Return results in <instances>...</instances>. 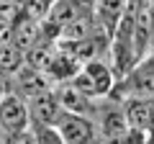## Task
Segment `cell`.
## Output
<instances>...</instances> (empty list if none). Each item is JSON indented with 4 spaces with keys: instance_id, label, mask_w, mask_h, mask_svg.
<instances>
[{
    "instance_id": "8",
    "label": "cell",
    "mask_w": 154,
    "mask_h": 144,
    "mask_svg": "<svg viewBox=\"0 0 154 144\" xmlns=\"http://www.w3.org/2000/svg\"><path fill=\"white\" fill-rule=\"evenodd\" d=\"M23 62H26V57H23V52L18 49L16 44H11V41H3V44H0V70L3 72L13 75Z\"/></svg>"
},
{
    "instance_id": "14",
    "label": "cell",
    "mask_w": 154,
    "mask_h": 144,
    "mask_svg": "<svg viewBox=\"0 0 154 144\" xmlns=\"http://www.w3.org/2000/svg\"><path fill=\"white\" fill-rule=\"evenodd\" d=\"M0 142H3V134H0Z\"/></svg>"
},
{
    "instance_id": "3",
    "label": "cell",
    "mask_w": 154,
    "mask_h": 144,
    "mask_svg": "<svg viewBox=\"0 0 154 144\" xmlns=\"http://www.w3.org/2000/svg\"><path fill=\"white\" fill-rule=\"evenodd\" d=\"M57 134H59L62 144H103L98 131V124L90 116H80V113H62L59 121L54 124Z\"/></svg>"
},
{
    "instance_id": "13",
    "label": "cell",
    "mask_w": 154,
    "mask_h": 144,
    "mask_svg": "<svg viewBox=\"0 0 154 144\" xmlns=\"http://www.w3.org/2000/svg\"><path fill=\"white\" fill-rule=\"evenodd\" d=\"M44 3H46V8H49V3H51V0H44Z\"/></svg>"
},
{
    "instance_id": "2",
    "label": "cell",
    "mask_w": 154,
    "mask_h": 144,
    "mask_svg": "<svg viewBox=\"0 0 154 144\" xmlns=\"http://www.w3.org/2000/svg\"><path fill=\"white\" fill-rule=\"evenodd\" d=\"M118 98H152L154 95V57L139 59L126 75L116 80L113 93Z\"/></svg>"
},
{
    "instance_id": "12",
    "label": "cell",
    "mask_w": 154,
    "mask_h": 144,
    "mask_svg": "<svg viewBox=\"0 0 154 144\" xmlns=\"http://www.w3.org/2000/svg\"><path fill=\"white\" fill-rule=\"evenodd\" d=\"M146 57H154V36H152V41H149V52H146Z\"/></svg>"
},
{
    "instance_id": "1",
    "label": "cell",
    "mask_w": 154,
    "mask_h": 144,
    "mask_svg": "<svg viewBox=\"0 0 154 144\" xmlns=\"http://www.w3.org/2000/svg\"><path fill=\"white\" fill-rule=\"evenodd\" d=\"M69 85L75 90L85 95V98L95 100V98H103V95L113 93V85H116V72L108 62L103 59H93V62H85L77 75L69 80Z\"/></svg>"
},
{
    "instance_id": "9",
    "label": "cell",
    "mask_w": 154,
    "mask_h": 144,
    "mask_svg": "<svg viewBox=\"0 0 154 144\" xmlns=\"http://www.w3.org/2000/svg\"><path fill=\"white\" fill-rule=\"evenodd\" d=\"M3 144H38V142H36V131L28 126L16 134H3Z\"/></svg>"
},
{
    "instance_id": "7",
    "label": "cell",
    "mask_w": 154,
    "mask_h": 144,
    "mask_svg": "<svg viewBox=\"0 0 154 144\" xmlns=\"http://www.w3.org/2000/svg\"><path fill=\"white\" fill-rule=\"evenodd\" d=\"M41 36H44L41 21L33 18V16H28V13H23V11H18V21L11 26V44H16L18 49L26 54Z\"/></svg>"
},
{
    "instance_id": "4",
    "label": "cell",
    "mask_w": 154,
    "mask_h": 144,
    "mask_svg": "<svg viewBox=\"0 0 154 144\" xmlns=\"http://www.w3.org/2000/svg\"><path fill=\"white\" fill-rule=\"evenodd\" d=\"M31 126V116H28V105L23 98L16 93H8L0 98V134H16Z\"/></svg>"
},
{
    "instance_id": "6",
    "label": "cell",
    "mask_w": 154,
    "mask_h": 144,
    "mask_svg": "<svg viewBox=\"0 0 154 144\" xmlns=\"http://www.w3.org/2000/svg\"><path fill=\"white\" fill-rule=\"evenodd\" d=\"M28 105V116H31V124L36 129H44V126H54L59 121V116L64 113V108L59 105L54 90H46V93H38L33 98L26 100Z\"/></svg>"
},
{
    "instance_id": "11",
    "label": "cell",
    "mask_w": 154,
    "mask_h": 144,
    "mask_svg": "<svg viewBox=\"0 0 154 144\" xmlns=\"http://www.w3.org/2000/svg\"><path fill=\"white\" fill-rule=\"evenodd\" d=\"M11 3H13V5H16V8H23V5H26V3H31V0H11Z\"/></svg>"
},
{
    "instance_id": "5",
    "label": "cell",
    "mask_w": 154,
    "mask_h": 144,
    "mask_svg": "<svg viewBox=\"0 0 154 144\" xmlns=\"http://www.w3.org/2000/svg\"><path fill=\"white\" fill-rule=\"evenodd\" d=\"M11 85H13V93H16L18 98H23V100L33 98V95H38V93L51 90L49 77H46L41 70H36V67L26 64V62H23V64L11 75Z\"/></svg>"
},
{
    "instance_id": "10",
    "label": "cell",
    "mask_w": 154,
    "mask_h": 144,
    "mask_svg": "<svg viewBox=\"0 0 154 144\" xmlns=\"http://www.w3.org/2000/svg\"><path fill=\"white\" fill-rule=\"evenodd\" d=\"M8 93H13V85H11V75L0 70V98H3V95H8Z\"/></svg>"
}]
</instances>
